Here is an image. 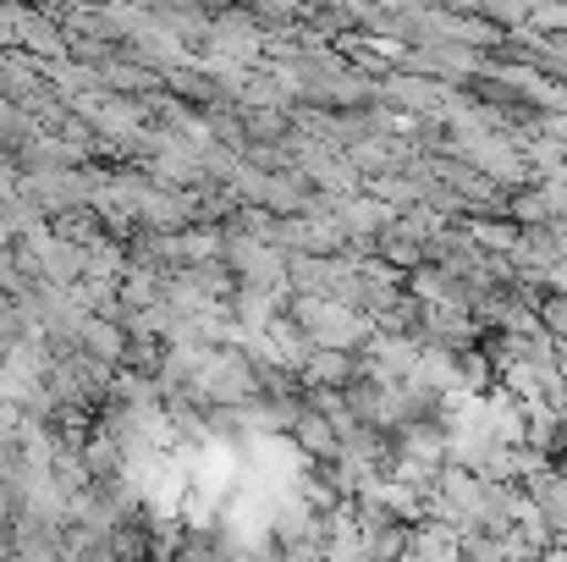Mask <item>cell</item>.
I'll return each mask as SVG.
<instances>
[{
	"label": "cell",
	"mask_w": 567,
	"mask_h": 562,
	"mask_svg": "<svg viewBox=\"0 0 567 562\" xmlns=\"http://www.w3.org/2000/svg\"><path fill=\"white\" fill-rule=\"evenodd\" d=\"M287 320L303 331L309 348H326V354H364V343L375 337V326L342 298H292Z\"/></svg>",
	"instance_id": "6da1fadb"
},
{
	"label": "cell",
	"mask_w": 567,
	"mask_h": 562,
	"mask_svg": "<svg viewBox=\"0 0 567 562\" xmlns=\"http://www.w3.org/2000/svg\"><path fill=\"white\" fill-rule=\"evenodd\" d=\"M226 232V226H220ZM226 265L237 276V287H259V293H292L287 282V254L276 243H259V237H243V232H226Z\"/></svg>",
	"instance_id": "7a4b0ae2"
},
{
	"label": "cell",
	"mask_w": 567,
	"mask_h": 562,
	"mask_svg": "<svg viewBox=\"0 0 567 562\" xmlns=\"http://www.w3.org/2000/svg\"><path fill=\"white\" fill-rule=\"evenodd\" d=\"M11 17H17V50H28L33 61H72V44H66V33L50 11L11 6Z\"/></svg>",
	"instance_id": "3957f363"
},
{
	"label": "cell",
	"mask_w": 567,
	"mask_h": 562,
	"mask_svg": "<svg viewBox=\"0 0 567 562\" xmlns=\"http://www.w3.org/2000/svg\"><path fill=\"white\" fill-rule=\"evenodd\" d=\"M303 397H309V391H303ZM292 441H298V452H303L309 463H320V469H331V463L342 458V436H337V425H331L326 413H315V408H303Z\"/></svg>",
	"instance_id": "277c9868"
},
{
	"label": "cell",
	"mask_w": 567,
	"mask_h": 562,
	"mask_svg": "<svg viewBox=\"0 0 567 562\" xmlns=\"http://www.w3.org/2000/svg\"><path fill=\"white\" fill-rule=\"evenodd\" d=\"M359 375H364L359 370V354H326V348H315L309 365H303V386L309 391H348Z\"/></svg>",
	"instance_id": "5b68a950"
},
{
	"label": "cell",
	"mask_w": 567,
	"mask_h": 562,
	"mask_svg": "<svg viewBox=\"0 0 567 562\" xmlns=\"http://www.w3.org/2000/svg\"><path fill=\"white\" fill-rule=\"evenodd\" d=\"M281 304H287V293H259V287H237V298H231L226 309H231V320H237L243 331H270L276 320H287V315H281Z\"/></svg>",
	"instance_id": "8992f818"
},
{
	"label": "cell",
	"mask_w": 567,
	"mask_h": 562,
	"mask_svg": "<svg viewBox=\"0 0 567 562\" xmlns=\"http://www.w3.org/2000/svg\"><path fill=\"white\" fill-rule=\"evenodd\" d=\"M78 348H83V354H94L100 365L122 370V365H127V354H133V337H127L122 326H111V320H89V326H83V337H78Z\"/></svg>",
	"instance_id": "52a82bcc"
},
{
	"label": "cell",
	"mask_w": 567,
	"mask_h": 562,
	"mask_svg": "<svg viewBox=\"0 0 567 562\" xmlns=\"http://www.w3.org/2000/svg\"><path fill=\"white\" fill-rule=\"evenodd\" d=\"M463 232H468L485 254H502V259L518 248V226H513L507 215H468V221H463Z\"/></svg>",
	"instance_id": "ba28073f"
},
{
	"label": "cell",
	"mask_w": 567,
	"mask_h": 562,
	"mask_svg": "<svg viewBox=\"0 0 567 562\" xmlns=\"http://www.w3.org/2000/svg\"><path fill=\"white\" fill-rule=\"evenodd\" d=\"M50 232H55V237H66V243H78V248H100V243L111 237V232H105V221L94 215V204H89V210H66V215H55V221H50Z\"/></svg>",
	"instance_id": "9c48e42d"
},
{
	"label": "cell",
	"mask_w": 567,
	"mask_h": 562,
	"mask_svg": "<svg viewBox=\"0 0 567 562\" xmlns=\"http://www.w3.org/2000/svg\"><path fill=\"white\" fill-rule=\"evenodd\" d=\"M6 248H17V237H11V232H6V221H0V254H6Z\"/></svg>",
	"instance_id": "30bf717a"
}]
</instances>
